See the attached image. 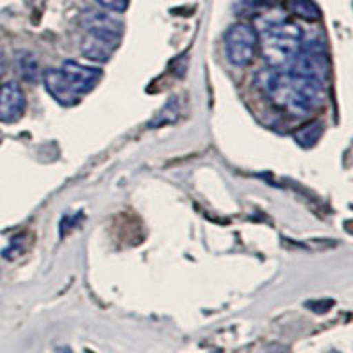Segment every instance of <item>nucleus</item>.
Listing matches in <instances>:
<instances>
[{"label":"nucleus","mask_w":353,"mask_h":353,"mask_svg":"<svg viewBox=\"0 0 353 353\" xmlns=\"http://www.w3.org/2000/svg\"><path fill=\"white\" fill-rule=\"evenodd\" d=\"M43 83L48 90L50 96L61 103L62 106H72L77 105L81 96H78V92L71 87V83L68 81V78L64 77V72L61 69L48 68L43 74Z\"/></svg>","instance_id":"obj_6"},{"label":"nucleus","mask_w":353,"mask_h":353,"mask_svg":"<svg viewBox=\"0 0 353 353\" xmlns=\"http://www.w3.org/2000/svg\"><path fill=\"white\" fill-rule=\"evenodd\" d=\"M97 4L110 12H124L129 8V0H97Z\"/></svg>","instance_id":"obj_11"},{"label":"nucleus","mask_w":353,"mask_h":353,"mask_svg":"<svg viewBox=\"0 0 353 353\" xmlns=\"http://www.w3.org/2000/svg\"><path fill=\"white\" fill-rule=\"evenodd\" d=\"M321 134H323V125L320 122H311V124H305L304 128L295 132V141L304 149H309V147L318 143Z\"/></svg>","instance_id":"obj_10"},{"label":"nucleus","mask_w":353,"mask_h":353,"mask_svg":"<svg viewBox=\"0 0 353 353\" xmlns=\"http://www.w3.org/2000/svg\"><path fill=\"white\" fill-rule=\"evenodd\" d=\"M81 25L88 34L105 37V39L115 41V43H121L122 32H124V25L119 18L106 11H99V9H88L81 17Z\"/></svg>","instance_id":"obj_3"},{"label":"nucleus","mask_w":353,"mask_h":353,"mask_svg":"<svg viewBox=\"0 0 353 353\" xmlns=\"http://www.w3.org/2000/svg\"><path fill=\"white\" fill-rule=\"evenodd\" d=\"M258 46V32L249 23H235L225 36V50L228 61L237 68H244L253 61Z\"/></svg>","instance_id":"obj_2"},{"label":"nucleus","mask_w":353,"mask_h":353,"mask_svg":"<svg viewBox=\"0 0 353 353\" xmlns=\"http://www.w3.org/2000/svg\"><path fill=\"white\" fill-rule=\"evenodd\" d=\"M6 69H8V61H6V55L0 52V77H4Z\"/></svg>","instance_id":"obj_12"},{"label":"nucleus","mask_w":353,"mask_h":353,"mask_svg":"<svg viewBox=\"0 0 353 353\" xmlns=\"http://www.w3.org/2000/svg\"><path fill=\"white\" fill-rule=\"evenodd\" d=\"M302 39V28L290 20H270L261 25V50L270 68H285L301 50Z\"/></svg>","instance_id":"obj_1"},{"label":"nucleus","mask_w":353,"mask_h":353,"mask_svg":"<svg viewBox=\"0 0 353 353\" xmlns=\"http://www.w3.org/2000/svg\"><path fill=\"white\" fill-rule=\"evenodd\" d=\"M25 113V94L17 81H8L0 87V122L12 124Z\"/></svg>","instance_id":"obj_4"},{"label":"nucleus","mask_w":353,"mask_h":353,"mask_svg":"<svg viewBox=\"0 0 353 353\" xmlns=\"http://www.w3.org/2000/svg\"><path fill=\"white\" fill-rule=\"evenodd\" d=\"M286 6L295 17L302 18V20L314 21L321 18V11L314 4V0H286Z\"/></svg>","instance_id":"obj_9"},{"label":"nucleus","mask_w":353,"mask_h":353,"mask_svg":"<svg viewBox=\"0 0 353 353\" xmlns=\"http://www.w3.org/2000/svg\"><path fill=\"white\" fill-rule=\"evenodd\" d=\"M14 68H17L18 74H20L25 81L36 83V81L39 80L41 68L34 53L27 52V50L17 52V55H14Z\"/></svg>","instance_id":"obj_8"},{"label":"nucleus","mask_w":353,"mask_h":353,"mask_svg":"<svg viewBox=\"0 0 353 353\" xmlns=\"http://www.w3.org/2000/svg\"><path fill=\"white\" fill-rule=\"evenodd\" d=\"M61 71L64 72V77L68 78L71 87L77 90L78 96L90 92L103 77V71L99 68H88V65H81L74 61H65Z\"/></svg>","instance_id":"obj_5"},{"label":"nucleus","mask_w":353,"mask_h":353,"mask_svg":"<svg viewBox=\"0 0 353 353\" xmlns=\"http://www.w3.org/2000/svg\"><path fill=\"white\" fill-rule=\"evenodd\" d=\"M0 141H2V132H0Z\"/></svg>","instance_id":"obj_13"},{"label":"nucleus","mask_w":353,"mask_h":353,"mask_svg":"<svg viewBox=\"0 0 353 353\" xmlns=\"http://www.w3.org/2000/svg\"><path fill=\"white\" fill-rule=\"evenodd\" d=\"M117 44L119 43H115V41L88 34L83 43H81V53L94 62H106L115 52Z\"/></svg>","instance_id":"obj_7"}]
</instances>
